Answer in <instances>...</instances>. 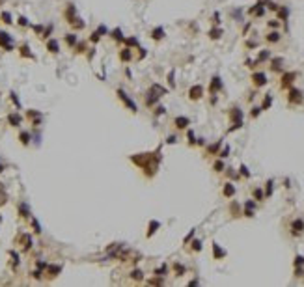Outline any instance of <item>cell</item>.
<instances>
[{
  "label": "cell",
  "mask_w": 304,
  "mask_h": 287,
  "mask_svg": "<svg viewBox=\"0 0 304 287\" xmlns=\"http://www.w3.org/2000/svg\"><path fill=\"white\" fill-rule=\"evenodd\" d=\"M231 119H233V125L230 127V132H233V131H237V129H241L243 127V110L241 108H231Z\"/></svg>",
  "instance_id": "6da1fadb"
},
{
  "label": "cell",
  "mask_w": 304,
  "mask_h": 287,
  "mask_svg": "<svg viewBox=\"0 0 304 287\" xmlns=\"http://www.w3.org/2000/svg\"><path fill=\"white\" fill-rule=\"evenodd\" d=\"M116 93H118V97H119V99H121V101L125 103V106H127L129 110H131L133 114H136V112H138V106L134 105V101H133V99H131V97H129V95H127V93L121 90V88H119V90H118Z\"/></svg>",
  "instance_id": "7a4b0ae2"
},
{
  "label": "cell",
  "mask_w": 304,
  "mask_h": 287,
  "mask_svg": "<svg viewBox=\"0 0 304 287\" xmlns=\"http://www.w3.org/2000/svg\"><path fill=\"white\" fill-rule=\"evenodd\" d=\"M203 95V86H200V84H196V86H192L190 90H189V97L192 99V101H198V99Z\"/></svg>",
  "instance_id": "3957f363"
},
{
  "label": "cell",
  "mask_w": 304,
  "mask_h": 287,
  "mask_svg": "<svg viewBox=\"0 0 304 287\" xmlns=\"http://www.w3.org/2000/svg\"><path fill=\"white\" fill-rule=\"evenodd\" d=\"M222 90V80H220V76H213L211 79V84H209V92L215 95L216 92H220Z\"/></svg>",
  "instance_id": "277c9868"
},
{
  "label": "cell",
  "mask_w": 304,
  "mask_h": 287,
  "mask_svg": "<svg viewBox=\"0 0 304 287\" xmlns=\"http://www.w3.org/2000/svg\"><path fill=\"white\" fill-rule=\"evenodd\" d=\"M248 13H250V15H256V17H263L265 15V8H263V4H254L250 9H248Z\"/></svg>",
  "instance_id": "5b68a950"
},
{
  "label": "cell",
  "mask_w": 304,
  "mask_h": 287,
  "mask_svg": "<svg viewBox=\"0 0 304 287\" xmlns=\"http://www.w3.org/2000/svg\"><path fill=\"white\" fill-rule=\"evenodd\" d=\"M291 231H293V235H297V233H300V231H304V220H302V218L293 220V222H291Z\"/></svg>",
  "instance_id": "8992f818"
},
{
  "label": "cell",
  "mask_w": 304,
  "mask_h": 287,
  "mask_svg": "<svg viewBox=\"0 0 304 287\" xmlns=\"http://www.w3.org/2000/svg\"><path fill=\"white\" fill-rule=\"evenodd\" d=\"M119 60L125 62V63L133 60V50H131V47H125V49L119 50Z\"/></svg>",
  "instance_id": "52a82bcc"
},
{
  "label": "cell",
  "mask_w": 304,
  "mask_h": 287,
  "mask_svg": "<svg viewBox=\"0 0 304 287\" xmlns=\"http://www.w3.org/2000/svg\"><path fill=\"white\" fill-rule=\"evenodd\" d=\"M106 32H108V30H106V26H105V24H101V26H99V28H97V30L93 32V34H92L90 41H92V43H97V41L101 39V36H103V34H106Z\"/></svg>",
  "instance_id": "ba28073f"
},
{
  "label": "cell",
  "mask_w": 304,
  "mask_h": 287,
  "mask_svg": "<svg viewBox=\"0 0 304 287\" xmlns=\"http://www.w3.org/2000/svg\"><path fill=\"white\" fill-rule=\"evenodd\" d=\"M173 123H176V127H177V129H187V127L190 125V119H189V118H185V116H177L176 119H173Z\"/></svg>",
  "instance_id": "9c48e42d"
},
{
  "label": "cell",
  "mask_w": 304,
  "mask_h": 287,
  "mask_svg": "<svg viewBox=\"0 0 304 287\" xmlns=\"http://www.w3.org/2000/svg\"><path fill=\"white\" fill-rule=\"evenodd\" d=\"M252 80L256 86H265L267 84V75L265 73H254L252 75Z\"/></svg>",
  "instance_id": "30bf717a"
},
{
  "label": "cell",
  "mask_w": 304,
  "mask_h": 287,
  "mask_svg": "<svg viewBox=\"0 0 304 287\" xmlns=\"http://www.w3.org/2000/svg\"><path fill=\"white\" fill-rule=\"evenodd\" d=\"M164 28H162V26H157V28H153V30H151V37H153L155 41H160V39H164Z\"/></svg>",
  "instance_id": "8fae6325"
},
{
  "label": "cell",
  "mask_w": 304,
  "mask_h": 287,
  "mask_svg": "<svg viewBox=\"0 0 304 287\" xmlns=\"http://www.w3.org/2000/svg\"><path fill=\"white\" fill-rule=\"evenodd\" d=\"M66 17H67V23H73V21L77 19V8H75L73 4L67 6V9H66Z\"/></svg>",
  "instance_id": "7c38bea8"
},
{
  "label": "cell",
  "mask_w": 304,
  "mask_h": 287,
  "mask_svg": "<svg viewBox=\"0 0 304 287\" xmlns=\"http://www.w3.org/2000/svg\"><path fill=\"white\" fill-rule=\"evenodd\" d=\"M213 256H215V259L226 257V250H222V248L218 246V242H213Z\"/></svg>",
  "instance_id": "4fadbf2b"
},
{
  "label": "cell",
  "mask_w": 304,
  "mask_h": 287,
  "mask_svg": "<svg viewBox=\"0 0 304 287\" xmlns=\"http://www.w3.org/2000/svg\"><path fill=\"white\" fill-rule=\"evenodd\" d=\"M289 101L291 103H302V92H299V90H293L289 92Z\"/></svg>",
  "instance_id": "5bb4252c"
},
{
  "label": "cell",
  "mask_w": 304,
  "mask_h": 287,
  "mask_svg": "<svg viewBox=\"0 0 304 287\" xmlns=\"http://www.w3.org/2000/svg\"><path fill=\"white\" fill-rule=\"evenodd\" d=\"M160 227V222L159 220H151L149 222V227H147V237H153L155 235V231Z\"/></svg>",
  "instance_id": "9a60e30c"
},
{
  "label": "cell",
  "mask_w": 304,
  "mask_h": 287,
  "mask_svg": "<svg viewBox=\"0 0 304 287\" xmlns=\"http://www.w3.org/2000/svg\"><path fill=\"white\" fill-rule=\"evenodd\" d=\"M295 79H297V73H286L284 76H282V86H289Z\"/></svg>",
  "instance_id": "2e32d148"
},
{
  "label": "cell",
  "mask_w": 304,
  "mask_h": 287,
  "mask_svg": "<svg viewBox=\"0 0 304 287\" xmlns=\"http://www.w3.org/2000/svg\"><path fill=\"white\" fill-rule=\"evenodd\" d=\"M47 49H49L50 52H54V54L60 52V45H58V41H56V39H49V41H47Z\"/></svg>",
  "instance_id": "e0dca14e"
},
{
  "label": "cell",
  "mask_w": 304,
  "mask_h": 287,
  "mask_svg": "<svg viewBox=\"0 0 304 287\" xmlns=\"http://www.w3.org/2000/svg\"><path fill=\"white\" fill-rule=\"evenodd\" d=\"M222 192H224V196H226V198H231V196L235 194V186H233V183H226Z\"/></svg>",
  "instance_id": "ac0fdd59"
},
{
  "label": "cell",
  "mask_w": 304,
  "mask_h": 287,
  "mask_svg": "<svg viewBox=\"0 0 304 287\" xmlns=\"http://www.w3.org/2000/svg\"><path fill=\"white\" fill-rule=\"evenodd\" d=\"M112 39H116L118 43H121V41H125V36H123V32L119 30V28L112 30Z\"/></svg>",
  "instance_id": "d6986e66"
},
{
  "label": "cell",
  "mask_w": 304,
  "mask_h": 287,
  "mask_svg": "<svg viewBox=\"0 0 304 287\" xmlns=\"http://www.w3.org/2000/svg\"><path fill=\"white\" fill-rule=\"evenodd\" d=\"M269 58H270V52L269 50H261V52H259V56H257V60H256V65L261 63V62H267Z\"/></svg>",
  "instance_id": "ffe728a7"
},
{
  "label": "cell",
  "mask_w": 304,
  "mask_h": 287,
  "mask_svg": "<svg viewBox=\"0 0 304 287\" xmlns=\"http://www.w3.org/2000/svg\"><path fill=\"white\" fill-rule=\"evenodd\" d=\"M149 90L153 92V93H157L159 97H160V95H166V90H164V88H162V86H159V84H153V86L149 88Z\"/></svg>",
  "instance_id": "44dd1931"
},
{
  "label": "cell",
  "mask_w": 304,
  "mask_h": 287,
  "mask_svg": "<svg viewBox=\"0 0 304 287\" xmlns=\"http://www.w3.org/2000/svg\"><path fill=\"white\" fill-rule=\"evenodd\" d=\"M63 39H66V43H67L69 47H75V45H77V41H79V39H77V36H75V34H67V36L63 37Z\"/></svg>",
  "instance_id": "7402d4cb"
},
{
  "label": "cell",
  "mask_w": 304,
  "mask_h": 287,
  "mask_svg": "<svg viewBox=\"0 0 304 287\" xmlns=\"http://www.w3.org/2000/svg\"><path fill=\"white\" fill-rule=\"evenodd\" d=\"M157 101H159V95H157V93H153V92L149 90V92H147V99H146V103H147V105H153V103H157Z\"/></svg>",
  "instance_id": "603a6c76"
},
{
  "label": "cell",
  "mask_w": 304,
  "mask_h": 287,
  "mask_svg": "<svg viewBox=\"0 0 304 287\" xmlns=\"http://www.w3.org/2000/svg\"><path fill=\"white\" fill-rule=\"evenodd\" d=\"M222 36V28H211L209 30V37L211 39H218Z\"/></svg>",
  "instance_id": "cb8c5ba5"
},
{
  "label": "cell",
  "mask_w": 304,
  "mask_h": 287,
  "mask_svg": "<svg viewBox=\"0 0 304 287\" xmlns=\"http://www.w3.org/2000/svg\"><path fill=\"white\" fill-rule=\"evenodd\" d=\"M267 41L269 43H278L280 41V32H270V34L267 36Z\"/></svg>",
  "instance_id": "d4e9b609"
},
{
  "label": "cell",
  "mask_w": 304,
  "mask_h": 287,
  "mask_svg": "<svg viewBox=\"0 0 304 287\" xmlns=\"http://www.w3.org/2000/svg\"><path fill=\"white\" fill-rule=\"evenodd\" d=\"M131 278H133V280H138V282H140V280H144V272L140 270V269H134V270L131 272Z\"/></svg>",
  "instance_id": "484cf974"
},
{
  "label": "cell",
  "mask_w": 304,
  "mask_h": 287,
  "mask_svg": "<svg viewBox=\"0 0 304 287\" xmlns=\"http://www.w3.org/2000/svg\"><path fill=\"white\" fill-rule=\"evenodd\" d=\"M270 105H273V95L267 93V95H265V101H263V105H261V110H267Z\"/></svg>",
  "instance_id": "4316f807"
},
{
  "label": "cell",
  "mask_w": 304,
  "mask_h": 287,
  "mask_svg": "<svg viewBox=\"0 0 304 287\" xmlns=\"http://www.w3.org/2000/svg\"><path fill=\"white\" fill-rule=\"evenodd\" d=\"M220 146H222V140H218L216 144H213V146H209V147H207V151L211 153V155H215V153H216V151L220 149Z\"/></svg>",
  "instance_id": "83f0119b"
},
{
  "label": "cell",
  "mask_w": 304,
  "mask_h": 287,
  "mask_svg": "<svg viewBox=\"0 0 304 287\" xmlns=\"http://www.w3.org/2000/svg\"><path fill=\"white\" fill-rule=\"evenodd\" d=\"M276 11H278V15H280L282 21H286V19L289 17V9H287V8H280V9H276Z\"/></svg>",
  "instance_id": "f1b7e54d"
},
{
  "label": "cell",
  "mask_w": 304,
  "mask_h": 287,
  "mask_svg": "<svg viewBox=\"0 0 304 287\" xmlns=\"http://www.w3.org/2000/svg\"><path fill=\"white\" fill-rule=\"evenodd\" d=\"M127 47H138V39L136 37H125Z\"/></svg>",
  "instance_id": "f546056e"
},
{
  "label": "cell",
  "mask_w": 304,
  "mask_h": 287,
  "mask_svg": "<svg viewBox=\"0 0 304 287\" xmlns=\"http://www.w3.org/2000/svg\"><path fill=\"white\" fill-rule=\"evenodd\" d=\"M9 123L17 127V125L21 123V116H17V114H11V116H9Z\"/></svg>",
  "instance_id": "4dcf8cb0"
},
{
  "label": "cell",
  "mask_w": 304,
  "mask_h": 287,
  "mask_svg": "<svg viewBox=\"0 0 304 287\" xmlns=\"http://www.w3.org/2000/svg\"><path fill=\"white\" fill-rule=\"evenodd\" d=\"M168 84H170L172 88H176V73H173V71L168 73Z\"/></svg>",
  "instance_id": "1f68e13d"
},
{
  "label": "cell",
  "mask_w": 304,
  "mask_h": 287,
  "mask_svg": "<svg viewBox=\"0 0 304 287\" xmlns=\"http://www.w3.org/2000/svg\"><path fill=\"white\" fill-rule=\"evenodd\" d=\"M273 179H269L267 181V186H265V196H270V194H273Z\"/></svg>",
  "instance_id": "d6a6232c"
},
{
  "label": "cell",
  "mask_w": 304,
  "mask_h": 287,
  "mask_svg": "<svg viewBox=\"0 0 304 287\" xmlns=\"http://www.w3.org/2000/svg\"><path fill=\"white\" fill-rule=\"evenodd\" d=\"M0 17H2V21H4V23H6V24H11V23H13V21H11V15H9L8 11H4V13H2V15H0Z\"/></svg>",
  "instance_id": "836d02e7"
},
{
  "label": "cell",
  "mask_w": 304,
  "mask_h": 287,
  "mask_svg": "<svg viewBox=\"0 0 304 287\" xmlns=\"http://www.w3.org/2000/svg\"><path fill=\"white\" fill-rule=\"evenodd\" d=\"M263 196H265V194H263V190H261V189H256V190H254V198H256L257 202H261V200H263Z\"/></svg>",
  "instance_id": "e575fe53"
},
{
  "label": "cell",
  "mask_w": 304,
  "mask_h": 287,
  "mask_svg": "<svg viewBox=\"0 0 304 287\" xmlns=\"http://www.w3.org/2000/svg\"><path fill=\"white\" fill-rule=\"evenodd\" d=\"M173 269H176L177 276H183V274H185V267H183V265H179V263H176V265H173Z\"/></svg>",
  "instance_id": "d590c367"
},
{
  "label": "cell",
  "mask_w": 304,
  "mask_h": 287,
  "mask_svg": "<svg viewBox=\"0 0 304 287\" xmlns=\"http://www.w3.org/2000/svg\"><path fill=\"white\" fill-rule=\"evenodd\" d=\"M280 63H282V58H274L273 60V71H280Z\"/></svg>",
  "instance_id": "8d00e7d4"
},
{
  "label": "cell",
  "mask_w": 304,
  "mask_h": 287,
  "mask_svg": "<svg viewBox=\"0 0 304 287\" xmlns=\"http://www.w3.org/2000/svg\"><path fill=\"white\" fill-rule=\"evenodd\" d=\"M192 250L194 252H200L202 250V240H192Z\"/></svg>",
  "instance_id": "74e56055"
},
{
  "label": "cell",
  "mask_w": 304,
  "mask_h": 287,
  "mask_svg": "<svg viewBox=\"0 0 304 287\" xmlns=\"http://www.w3.org/2000/svg\"><path fill=\"white\" fill-rule=\"evenodd\" d=\"M239 170H241V175H244V177H250V170H248L244 164H241V168H239Z\"/></svg>",
  "instance_id": "f35d334b"
},
{
  "label": "cell",
  "mask_w": 304,
  "mask_h": 287,
  "mask_svg": "<svg viewBox=\"0 0 304 287\" xmlns=\"http://www.w3.org/2000/svg\"><path fill=\"white\" fill-rule=\"evenodd\" d=\"M259 114H261V106H254L252 112H250V116H252V118H257Z\"/></svg>",
  "instance_id": "ab89813d"
},
{
  "label": "cell",
  "mask_w": 304,
  "mask_h": 287,
  "mask_svg": "<svg viewBox=\"0 0 304 287\" xmlns=\"http://www.w3.org/2000/svg\"><path fill=\"white\" fill-rule=\"evenodd\" d=\"M213 168H215L216 172H222V170H224V162H222V160H216V162H215V166H213Z\"/></svg>",
  "instance_id": "60d3db41"
},
{
  "label": "cell",
  "mask_w": 304,
  "mask_h": 287,
  "mask_svg": "<svg viewBox=\"0 0 304 287\" xmlns=\"http://www.w3.org/2000/svg\"><path fill=\"white\" fill-rule=\"evenodd\" d=\"M166 270H168V269H166V265H162L160 269H157V270H155V274H157V276H164V274H166Z\"/></svg>",
  "instance_id": "b9f144b4"
},
{
  "label": "cell",
  "mask_w": 304,
  "mask_h": 287,
  "mask_svg": "<svg viewBox=\"0 0 304 287\" xmlns=\"http://www.w3.org/2000/svg\"><path fill=\"white\" fill-rule=\"evenodd\" d=\"M187 138H189V144H196V136H194V132L189 131L187 132Z\"/></svg>",
  "instance_id": "7bdbcfd3"
},
{
  "label": "cell",
  "mask_w": 304,
  "mask_h": 287,
  "mask_svg": "<svg viewBox=\"0 0 304 287\" xmlns=\"http://www.w3.org/2000/svg\"><path fill=\"white\" fill-rule=\"evenodd\" d=\"M153 112H155V116H162V114L166 112V108H164V106H157V108L153 110Z\"/></svg>",
  "instance_id": "ee69618b"
},
{
  "label": "cell",
  "mask_w": 304,
  "mask_h": 287,
  "mask_svg": "<svg viewBox=\"0 0 304 287\" xmlns=\"http://www.w3.org/2000/svg\"><path fill=\"white\" fill-rule=\"evenodd\" d=\"M244 209H256V202H254V200L244 202Z\"/></svg>",
  "instance_id": "f6af8a7d"
},
{
  "label": "cell",
  "mask_w": 304,
  "mask_h": 287,
  "mask_svg": "<svg viewBox=\"0 0 304 287\" xmlns=\"http://www.w3.org/2000/svg\"><path fill=\"white\" fill-rule=\"evenodd\" d=\"M228 155H230V146H226V147L220 151V159H226Z\"/></svg>",
  "instance_id": "bcb514c9"
},
{
  "label": "cell",
  "mask_w": 304,
  "mask_h": 287,
  "mask_svg": "<svg viewBox=\"0 0 304 287\" xmlns=\"http://www.w3.org/2000/svg\"><path fill=\"white\" fill-rule=\"evenodd\" d=\"M28 50H30V49H28L26 45H24V47H21V54H23V56H30V58H32V54H30Z\"/></svg>",
  "instance_id": "7dc6e473"
},
{
  "label": "cell",
  "mask_w": 304,
  "mask_h": 287,
  "mask_svg": "<svg viewBox=\"0 0 304 287\" xmlns=\"http://www.w3.org/2000/svg\"><path fill=\"white\" fill-rule=\"evenodd\" d=\"M147 56V50L146 49H140V54H138V60H144Z\"/></svg>",
  "instance_id": "c3c4849f"
},
{
  "label": "cell",
  "mask_w": 304,
  "mask_h": 287,
  "mask_svg": "<svg viewBox=\"0 0 304 287\" xmlns=\"http://www.w3.org/2000/svg\"><path fill=\"white\" fill-rule=\"evenodd\" d=\"M19 24L21 26H28V19L26 17H19Z\"/></svg>",
  "instance_id": "681fc988"
},
{
  "label": "cell",
  "mask_w": 304,
  "mask_h": 287,
  "mask_svg": "<svg viewBox=\"0 0 304 287\" xmlns=\"http://www.w3.org/2000/svg\"><path fill=\"white\" fill-rule=\"evenodd\" d=\"M295 265H297V267H299V265H304V257H302V256H297V257H295Z\"/></svg>",
  "instance_id": "f907efd6"
},
{
  "label": "cell",
  "mask_w": 304,
  "mask_h": 287,
  "mask_svg": "<svg viewBox=\"0 0 304 287\" xmlns=\"http://www.w3.org/2000/svg\"><path fill=\"white\" fill-rule=\"evenodd\" d=\"M213 23L215 24H220V13H215L213 15Z\"/></svg>",
  "instance_id": "816d5d0a"
},
{
  "label": "cell",
  "mask_w": 304,
  "mask_h": 287,
  "mask_svg": "<svg viewBox=\"0 0 304 287\" xmlns=\"http://www.w3.org/2000/svg\"><path fill=\"white\" fill-rule=\"evenodd\" d=\"M269 26L270 28H278L280 26V21H269Z\"/></svg>",
  "instance_id": "f5cc1de1"
},
{
  "label": "cell",
  "mask_w": 304,
  "mask_h": 287,
  "mask_svg": "<svg viewBox=\"0 0 304 287\" xmlns=\"http://www.w3.org/2000/svg\"><path fill=\"white\" fill-rule=\"evenodd\" d=\"M244 216L252 218V216H254V209H244Z\"/></svg>",
  "instance_id": "db71d44e"
},
{
  "label": "cell",
  "mask_w": 304,
  "mask_h": 287,
  "mask_svg": "<svg viewBox=\"0 0 304 287\" xmlns=\"http://www.w3.org/2000/svg\"><path fill=\"white\" fill-rule=\"evenodd\" d=\"M194 233H196V229H190V233H189V235L185 237V242H189V240H190V239L194 237Z\"/></svg>",
  "instance_id": "11a10c76"
},
{
  "label": "cell",
  "mask_w": 304,
  "mask_h": 287,
  "mask_svg": "<svg viewBox=\"0 0 304 287\" xmlns=\"http://www.w3.org/2000/svg\"><path fill=\"white\" fill-rule=\"evenodd\" d=\"M149 283H151V285H160L162 280H160V278H155V280H149Z\"/></svg>",
  "instance_id": "9f6ffc18"
},
{
  "label": "cell",
  "mask_w": 304,
  "mask_h": 287,
  "mask_svg": "<svg viewBox=\"0 0 304 287\" xmlns=\"http://www.w3.org/2000/svg\"><path fill=\"white\" fill-rule=\"evenodd\" d=\"M21 213H23V216H28V207L26 205H21Z\"/></svg>",
  "instance_id": "6f0895ef"
},
{
  "label": "cell",
  "mask_w": 304,
  "mask_h": 287,
  "mask_svg": "<svg viewBox=\"0 0 304 287\" xmlns=\"http://www.w3.org/2000/svg\"><path fill=\"white\" fill-rule=\"evenodd\" d=\"M28 134H26V132H23V134H21V140H23V144H28Z\"/></svg>",
  "instance_id": "680465c9"
},
{
  "label": "cell",
  "mask_w": 304,
  "mask_h": 287,
  "mask_svg": "<svg viewBox=\"0 0 304 287\" xmlns=\"http://www.w3.org/2000/svg\"><path fill=\"white\" fill-rule=\"evenodd\" d=\"M166 142H168V144H176V142H177V136H168Z\"/></svg>",
  "instance_id": "91938a15"
},
{
  "label": "cell",
  "mask_w": 304,
  "mask_h": 287,
  "mask_svg": "<svg viewBox=\"0 0 304 287\" xmlns=\"http://www.w3.org/2000/svg\"><path fill=\"white\" fill-rule=\"evenodd\" d=\"M228 175H230V177H235V179L239 177V175H237V173H235V172H233L231 168H228Z\"/></svg>",
  "instance_id": "94428289"
},
{
  "label": "cell",
  "mask_w": 304,
  "mask_h": 287,
  "mask_svg": "<svg viewBox=\"0 0 304 287\" xmlns=\"http://www.w3.org/2000/svg\"><path fill=\"white\" fill-rule=\"evenodd\" d=\"M77 49H79L77 52H84V50H86V45H82V43H80V45H77Z\"/></svg>",
  "instance_id": "6125c7cd"
},
{
  "label": "cell",
  "mask_w": 304,
  "mask_h": 287,
  "mask_svg": "<svg viewBox=\"0 0 304 287\" xmlns=\"http://www.w3.org/2000/svg\"><path fill=\"white\" fill-rule=\"evenodd\" d=\"M198 146H205V140L203 138H198Z\"/></svg>",
  "instance_id": "be15d7a7"
},
{
  "label": "cell",
  "mask_w": 304,
  "mask_h": 287,
  "mask_svg": "<svg viewBox=\"0 0 304 287\" xmlns=\"http://www.w3.org/2000/svg\"><path fill=\"white\" fill-rule=\"evenodd\" d=\"M297 276H304V270H302V269H297Z\"/></svg>",
  "instance_id": "e7e4bbea"
}]
</instances>
